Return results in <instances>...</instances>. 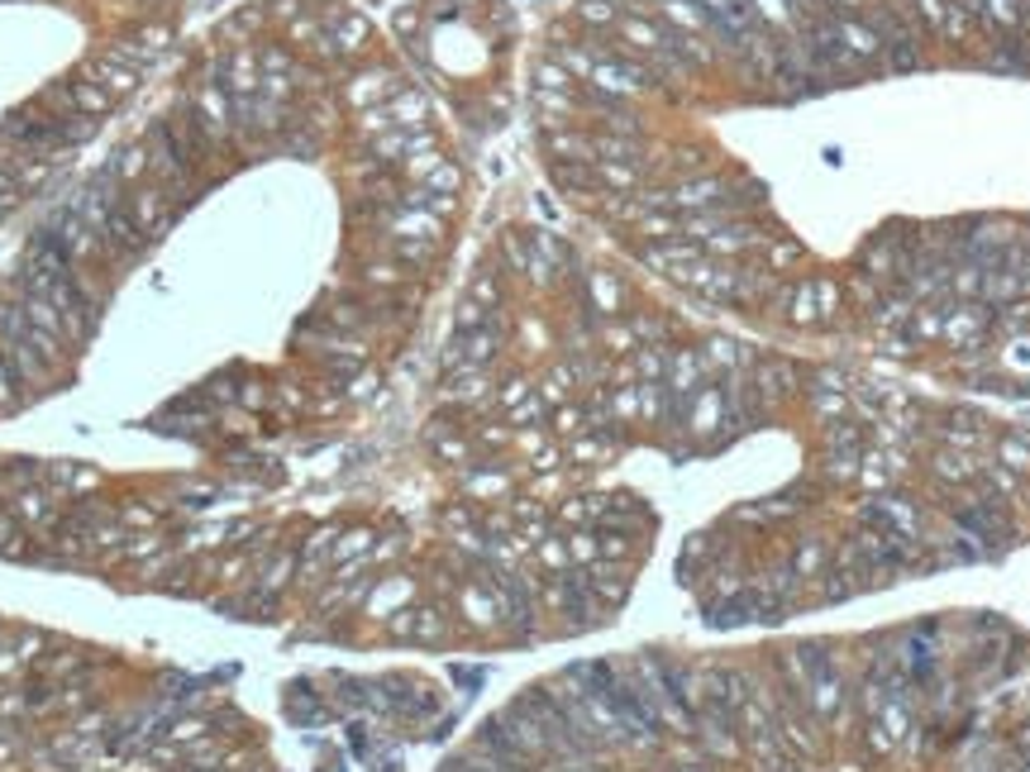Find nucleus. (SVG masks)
Here are the masks:
<instances>
[{
    "label": "nucleus",
    "mask_w": 1030,
    "mask_h": 772,
    "mask_svg": "<svg viewBox=\"0 0 1030 772\" xmlns=\"http://www.w3.org/2000/svg\"><path fill=\"white\" fill-rule=\"evenodd\" d=\"M29 720V687H0V725Z\"/></svg>",
    "instance_id": "37"
},
{
    "label": "nucleus",
    "mask_w": 1030,
    "mask_h": 772,
    "mask_svg": "<svg viewBox=\"0 0 1030 772\" xmlns=\"http://www.w3.org/2000/svg\"><path fill=\"white\" fill-rule=\"evenodd\" d=\"M467 435H473L477 453H482V449H506V443L516 439V429L506 425V420H473V429H467Z\"/></svg>",
    "instance_id": "35"
},
{
    "label": "nucleus",
    "mask_w": 1030,
    "mask_h": 772,
    "mask_svg": "<svg viewBox=\"0 0 1030 772\" xmlns=\"http://www.w3.org/2000/svg\"><path fill=\"white\" fill-rule=\"evenodd\" d=\"M987 449H993V463H1002L1007 473L1030 477V443H1026L1021 429H1002V435H993Z\"/></svg>",
    "instance_id": "21"
},
{
    "label": "nucleus",
    "mask_w": 1030,
    "mask_h": 772,
    "mask_svg": "<svg viewBox=\"0 0 1030 772\" xmlns=\"http://www.w3.org/2000/svg\"><path fill=\"white\" fill-rule=\"evenodd\" d=\"M921 467H925V477H931L935 487L963 491V487H973V482H978V473H983V458L963 453V449H945V443H931Z\"/></svg>",
    "instance_id": "4"
},
{
    "label": "nucleus",
    "mask_w": 1030,
    "mask_h": 772,
    "mask_svg": "<svg viewBox=\"0 0 1030 772\" xmlns=\"http://www.w3.org/2000/svg\"><path fill=\"white\" fill-rule=\"evenodd\" d=\"M167 544H173V539H167L163 530H129V539H125V548H120V558H115V562H134V568H139V562H149L153 554H163Z\"/></svg>",
    "instance_id": "27"
},
{
    "label": "nucleus",
    "mask_w": 1030,
    "mask_h": 772,
    "mask_svg": "<svg viewBox=\"0 0 1030 772\" xmlns=\"http://www.w3.org/2000/svg\"><path fill=\"white\" fill-rule=\"evenodd\" d=\"M429 453L439 458L445 467H473L477 463V443H473V435L467 429H453V425H445V420H429Z\"/></svg>",
    "instance_id": "11"
},
{
    "label": "nucleus",
    "mask_w": 1030,
    "mask_h": 772,
    "mask_svg": "<svg viewBox=\"0 0 1030 772\" xmlns=\"http://www.w3.org/2000/svg\"><path fill=\"white\" fill-rule=\"evenodd\" d=\"M401 554H406V534H387V539H377L372 544V568H382V562H396Z\"/></svg>",
    "instance_id": "41"
},
{
    "label": "nucleus",
    "mask_w": 1030,
    "mask_h": 772,
    "mask_svg": "<svg viewBox=\"0 0 1030 772\" xmlns=\"http://www.w3.org/2000/svg\"><path fill=\"white\" fill-rule=\"evenodd\" d=\"M587 572V586H592V596L602 601L606 610H620L625 601H630V586H635V568H625V562H611V558H596Z\"/></svg>",
    "instance_id": "10"
},
{
    "label": "nucleus",
    "mask_w": 1030,
    "mask_h": 772,
    "mask_svg": "<svg viewBox=\"0 0 1030 772\" xmlns=\"http://www.w3.org/2000/svg\"><path fill=\"white\" fill-rule=\"evenodd\" d=\"M372 544H377V534H372L368 525L339 530V539H334V568H339V562H358V558H368V554H372Z\"/></svg>",
    "instance_id": "28"
},
{
    "label": "nucleus",
    "mask_w": 1030,
    "mask_h": 772,
    "mask_svg": "<svg viewBox=\"0 0 1030 772\" xmlns=\"http://www.w3.org/2000/svg\"><path fill=\"white\" fill-rule=\"evenodd\" d=\"M697 348H701V358H707L711 377L749 372V368H754V358H759V348H754V344H745V339H735V334H721V330H711Z\"/></svg>",
    "instance_id": "9"
},
{
    "label": "nucleus",
    "mask_w": 1030,
    "mask_h": 772,
    "mask_svg": "<svg viewBox=\"0 0 1030 772\" xmlns=\"http://www.w3.org/2000/svg\"><path fill=\"white\" fill-rule=\"evenodd\" d=\"M530 391H534V377H525V372H511V377H501V382H497V391H492V405H497V411L506 415V411H511V405H520V401H525Z\"/></svg>",
    "instance_id": "32"
},
{
    "label": "nucleus",
    "mask_w": 1030,
    "mask_h": 772,
    "mask_svg": "<svg viewBox=\"0 0 1030 772\" xmlns=\"http://www.w3.org/2000/svg\"><path fill=\"white\" fill-rule=\"evenodd\" d=\"M564 539H568V558H572V568H592V562L602 558V534H596V525L564 530Z\"/></svg>",
    "instance_id": "29"
},
{
    "label": "nucleus",
    "mask_w": 1030,
    "mask_h": 772,
    "mask_svg": "<svg viewBox=\"0 0 1030 772\" xmlns=\"http://www.w3.org/2000/svg\"><path fill=\"white\" fill-rule=\"evenodd\" d=\"M816 286V310H820V324H830V330H840L844 320H850V296H844V282H836L830 272H816L812 277Z\"/></svg>",
    "instance_id": "17"
},
{
    "label": "nucleus",
    "mask_w": 1030,
    "mask_h": 772,
    "mask_svg": "<svg viewBox=\"0 0 1030 772\" xmlns=\"http://www.w3.org/2000/svg\"><path fill=\"white\" fill-rule=\"evenodd\" d=\"M506 425H511V429H530V425H549V405H544V401H540V391H530V396H525V401H520V405H511V411H506Z\"/></svg>",
    "instance_id": "33"
},
{
    "label": "nucleus",
    "mask_w": 1030,
    "mask_h": 772,
    "mask_svg": "<svg viewBox=\"0 0 1030 772\" xmlns=\"http://www.w3.org/2000/svg\"><path fill=\"white\" fill-rule=\"evenodd\" d=\"M625 320H630L640 344H673V334H677L673 316H663V310H625Z\"/></svg>",
    "instance_id": "24"
},
{
    "label": "nucleus",
    "mask_w": 1030,
    "mask_h": 772,
    "mask_svg": "<svg viewBox=\"0 0 1030 772\" xmlns=\"http://www.w3.org/2000/svg\"><path fill=\"white\" fill-rule=\"evenodd\" d=\"M1021 435H1026V443H1030V429H1021Z\"/></svg>",
    "instance_id": "47"
},
{
    "label": "nucleus",
    "mask_w": 1030,
    "mask_h": 772,
    "mask_svg": "<svg viewBox=\"0 0 1030 772\" xmlns=\"http://www.w3.org/2000/svg\"><path fill=\"white\" fill-rule=\"evenodd\" d=\"M859 458H864V449H820L816 477L826 487H850V482H859Z\"/></svg>",
    "instance_id": "19"
},
{
    "label": "nucleus",
    "mask_w": 1030,
    "mask_h": 772,
    "mask_svg": "<svg viewBox=\"0 0 1030 772\" xmlns=\"http://www.w3.org/2000/svg\"><path fill=\"white\" fill-rule=\"evenodd\" d=\"M1011 749L1021 753V758H1030V715L1021 720V725H1016V735H1011Z\"/></svg>",
    "instance_id": "43"
},
{
    "label": "nucleus",
    "mask_w": 1030,
    "mask_h": 772,
    "mask_svg": "<svg viewBox=\"0 0 1030 772\" xmlns=\"http://www.w3.org/2000/svg\"><path fill=\"white\" fill-rule=\"evenodd\" d=\"M459 487H463V501H473V506H492V501H511L516 496V473L511 467H501V463H477L473 467H463L459 473Z\"/></svg>",
    "instance_id": "6"
},
{
    "label": "nucleus",
    "mask_w": 1030,
    "mask_h": 772,
    "mask_svg": "<svg viewBox=\"0 0 1030 772\" xmlns=\"http://www.w3.org/2000/svg\"><path fill=\"white\" fill-rule=\"evenodd\" d=\"M263 401H268L263 387H244V391H239V405H249V411H253V405H263Z\"/></svg>",
    "instance_id": "44"
},
{
    "label": "nucleus",
    "mask_w": 1030,
    "mask_h": 772,
    "mask_svg": "<svg viewBox=\"0 0 1030 772\" xmlns=\"http://www.w3.org/2000/svg\"><path fill=\"white\" fill-rule=\"evenodd\" d=\"M778 320L788 324V330H816V324H820L812 277H792V286H788V306H782V316H778Z\"/></svg>",
    "instance_id": "16"
},
{
    "label": "nucleus",
    "mask_w": 1030,
    "mask_h": 772,
    "mask_svg": "<svg viewBox=\"0 0 1030 772\" xmlns=\"http://www.w3.org/2000/svg\"><path fill=\"white\" fill-rule=\"evenodd\" d=\"M1021 711L1030 715V687H1026V697H1021Z\"/></svg>",
    "instance_id": "45"
},
{
    "label": "nucleus",
    "mask_w": 1030,
    "mask_h": 772,
    "mask_svg": "<svg viewBox=\"0 0 1030 772\" xmlns=\"http://www.w3.org/2000/svg\"><path fill=\"white\" fill-rule=\"evenodd\" d=\"M453 634H459V625H453V615L439 606V601H415V634H411V644H449Z\"/></svg>",
    "instance_id": "15"
},
{
    "label": "nucleus",
    "mask_w": 1030,
    "mask_h": 772,
    "mask_svg": "<svg viewBox=\"0 0 1030 772\" xmlns=\"http://www.w3.org/2000/svg\"><path fill=\"white\" fill-rule=\"evenodd\" d=\"M415 601H421V578H415V572H387V578L372 582L368 601H363V620L382 625L387 615L406 610V606H415Z\"/></svg>",
    "instance_id": "5"
},
{
    "label": "nucleus",
    "mask_w": 1030,
    "mask_h": 772,
    "mask_svg": "<svg viewBox=\"0 0 1030 772\" xmlns=\"http://www.w3.org/2000/svg\"><path fill=\"white\" fill-rule=\"evenodd\" d=\"M830 544L826 534H802V539H792V548H788V562H792V572H797L802 582H816L820 572H830Z\"/></svg>",
    "instance_id": "13"
},
{
    "label": "nucleus",
    "mask_w": 1030,
    "mask_h": 772,
    "mask_svg": "<svg viewBox=\"0 0 1030 772\" xmlns=\"http://www.w3.org/2000/svg\"><path fill=\"white\" fill-rule=\"evenodd\" d=\"M549 435H558V439H578V435H587V411H582V401H568V405H554L549 411Z\"/></svg>",
    "instance_id": "30"
},
{
    "label": "nucleus",
    "mask_w": 1030,
    "mask_h": 772,
    "mask_svg": "<svg viewBox=\"0 0 1030 772\" xmlns=\"http://www.w3.org/2000/svg\"><path fill=\"white\" fill-rule=\"evenodd\" d=\"M44 467L48 463H34V458H15V463H5V496L20 491V487H44Z\"/></svg>",
    "instance_id": "34"
},
{
    "label": "nucleus",
    "mask_w": 1030,
    "mask_h": 772,
    "mask_svg": "<svg viewBox=\"0 0 1030 772\" xmlns=\"http://www.w3.org/2000/svg\"><path fill=\"white\" fill-rule=\"evenodd\" d=\"M100 467L91 463H48L44 467V487L58 496V501H76V496H91L100 487Z\"/></svg>",
    "instance_id": "12"
},
{
    "label": "nucleus",
    "mask_w": 1030,
    "mask_h": 772,
    "mask_svg": "<svg viewBox=\"0 0 1030 772\" xmlns=\"http://www.w3.org/2000/svg\"><path fill=\"white\" fill-rule=\"evenodd\" d=\"M749 382H754V391H759L763 411L773 415L778 405H788V401H797V396H802L806 372L797 368V363H788V358H754Z\"/></svg>",
    "instance_id": "2"
},
{
    "label": "nucleus",
    "mask_w": 1030,
    "mask_h": 772,
    "mask_svg": "<svg viewBox=\"0 0 1030 772\" xmlns=\"http://www.w3.org/2000/svg\"><path fill=\"white\" fill-rule=\"evenodd\" d=\"M911 310H916V300H911L907 292H897V286H892V292H883V296H878V306L868 310V324H873V330H878V334H888V330H902Z\"/></svg>",
    "instance_id": "22"
},
{
    "label": "nucleus",
    "mask_w": 1030,
    "mask_h": 772,
    "mask_svg": "<svg viewBox=\"0 0 1030 772\" xmlns=\"http://www.w3.org/2000/svg\"><path fill=\"white\" fill-rule=\"evenodd\" d=\"M492 316H497V310H487V306H482V300H473V296H463V300H459V306H453V334H467V330H482V324H487Z\"/></svg>",
    "instance_id": "36"
},
{
    "label": "nucleus",
    "mask_w": 1030,
    "mask_h": 772,
    "mask_svg": "<svg viewBox=\"0 0 1030 772\" xmlns=\"http://www.w3.org/2000/svg\"><path fill=\"white\" fill-rule=\"evenodd\" d=\"M582 296L587 306H592V316H625L630 310V286L616 268H587L582 272Z\"/></svg>",
    "instance_id": "7"
},
{
    "label": "nucleus",
    "mask_w": 1030,
    "mask_h": 772,
    "mask_svg": "<svg viewBox=\"0 0 1030 772\" xmlns=\"http://www.w3.org/2000/svg\"><path fill=\"white\" fill-rule=\"evenodd\" d=\"M806 411L816 415V425L844 420V415H850V391H820V387H806Z\"/></svg>",
    "instance_id": "26"
},
{
    "label": "nucleus",
    "mask_w": 1030,
    "mask_h": 772,
    "mask_svg": "<svg viewBox=\"0 0 1030 772\" xmlns=\"http://www.w3.org/2000/svg\"><path fill=\"white\" fill-rule=\"evenodd\" d=\"M940 330H945V300H940V306H916V310L907 316V324H902V334H907L916 348L940 344Z\"/></svg>",
    "instance_id": "23"
},
{
    "label": "nucleus",
    "mask_w": 1030,
    "mask_h": 772,
    "mask_svg": "<svg viewBox=\"0 0 1030 772\" xmlns=\"http://www.w3.org/2000/svg\"><path fill=\"white\" fill-rule=\"evenodd\" d=\"M878 353H883V358H892V363H907V358H916V344H911L902 330H888L878 339Z\"/></svg>",
    "instance_id": "39"
},
{
    "label": "nucleus",
    "mask_w": 1030,
    "mask_h": 772,
    "mask_svg": "<svg viewBox=\"0 0 1030 772\" xmlns=\"http://www.w3.org/2000/svg\"><path fill=\"white\" fill-rule=\"evenodd\" d=\"M115 520H120L125 530H158V506H143V501L115 506Z\"/></svg>",
    "instance_id": "38"
},
{
    "label": "nucleus",
    "mask_w": 1030,
    "mask_h": 772,
    "mask_svg": "<svg viewBox=\"0 0 1030 772\" xmlns=\"http://www.w3.org/2000/svg\"><path fill=\"white\" fill-rule=\"evenodd\" d=\"M15 405H20V382L10 377L5 358H0V411H15Z\"/></svg>",
    "instance_id": "42"
},
{
    "label": "nucleus",
    "mask_w": 1030,
    "mask_h": 772,
    "mask_svg": "<svg viewBox=\"0 0 1030 772\" xmlns=\"http://www.w3.org/2000/svg\"><path fill=\"white\" fill-rule=\"evenodd\" d=\"M520 339L530 344V353H549L554 348V339H549V324L544 320H534V316H525L520 320Z\"/></svg>",
    "instance_id": "40"
},
{
    "label": "nucleus",
    "mask_w": 1030,
    "mask_h": 772,
    "mask_svg": "<svg viewBox=\"0 0 1030 772\" xmlns=\"http://www.w3.org/2000/svg\"><path fill=\"white\" fill-rule=\"evenodd\" d=\"M29 544H34L29 530L0 506V558H29Z\"/></svg>",
    "instance_id": "31"
},
{
    "label": "nucleus",
    "mask_w": 1030,
    "mask_h": 772,
    "mask_svg": "<svg viewBox=\"0 0 1030 772\" xmlns=\"http://www.w3.org/2000/svg\"><path fill=\"white\" fill-rule=\"evenodd\" d=\"M993 339V306L987 300H945V330L940 344L949 348H973Z\"/></svg>",
    "instance_id": "3"
},
{
    "label": "nucleus",
    "mask_w": 1030,
    "mask_h": 772,
    "mask_svg": "<svg viewBox=\"0 0 1030 772\" xmlns=\"http://www.w3.org/2000/svg\"><path fill=\"white\" fill-rule=\"evenodd\" d=\"M534 568L544 572V578H558V572H568L572 568V558H568V539H564V530H554V534H544L540 544H534Z\"/></svg>",
    "instance_id": "25"
},
{
    "label": "nucleus",
    "mask_w": 1030,
    "mask_h": 772,
    "mask_svg": "<svg viewBox=\"0 0 1030 772\" xmlns=\"http://www.w3.org/2000/svg\"><path fill=\"white\" fill-rule=\"evenodd\" d=\"M0 496H5V463H0Z\"/></svg>",
    "instance_id": "46"
},
{
    "label": "nucleus",
    "mask_w": 1030,
    "mask_h": 772,
    "mask_svg": "<svg viewBox=\"0 0 1030 772\" xmlns=\"http://www.w3.org/2000/svg\"><path fill=\"white\" fill-rule=\"evenodd\" d=\"M683 429L687 439H692V453H711V449H721V443H730L739 435L735 420H730V401H725V387L711 382L697 391L692 401H687V411H683Z\"/></svg>",
    "instance_id": "1"
},
{
    "label": "nucleus",
    "mask_w": 1030,
    "mask_h": 772,
    "mask_svg": "<svg viewBox=\"0 0 1030 772\" xmlns=\"http://www.w3.org/2000/svg\"><path fill=\"white\" fill-rule=\"evenodd\" d=\"M596 348L606 353V358H630L635 348H640V339H635L630 330V320L625 316H606V320H596Z\"/></svg>",
    "instance_id": "20"
},
{
    "label": "nucleus",
    "mask_w": 1030,
    "mask_h": 772,
    "mask_svg": "<svg viewBox=\"0 0 1030 772\" xmlns=\"http://www.w3.org/2000/svg\"><path fill=\"white\" fill-rule=\"evenodd\" d=\"M572 387H582V382H578V368H572L568 358L549 363V368L540 372V382H534V391H540V401L549 405V411H554V405H568V401H572Z\"/></svg>",
    "instance_id": "18"
},
{
    "label": "nucleus",
    "mask_w": 1030,
    "mask_h": 772,
    "mask_svg": "<svg viewBox=\"0 0 1030 772\" xmlns=\"http://www.w3.org/2000/svg\"><path fill=\"white\" fill-rule=\"evenodd\" d=\"M616 453H620V435H596V429H587V435L564 443V463L568 467H602Z\"/></svg>",
    "instance_id": "14"
},
{
    "label": "nucleus",
    "mask_w": 1030,
    "mask_h": 772,
    "mask_svg": "<svg viewBox=\"0 0 1030 772\" xmlns=\"http://www.w3.org/2000/svg\"><path fill=\"white\" fill-rule=\"evenodd\" d=\"M830 34L844 44V54L859 58L868 72H883V44H878V34L868 29V20L864 15H830Z\"/></svg>",
    "instance_id": "8"
}]
</instances>
